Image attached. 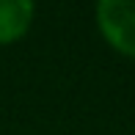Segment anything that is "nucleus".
<instances>
[{
    "mask_svg": "<svg viewBox=\"0 0 135 135\" xmlns=\"http://www.w3.org/2000/svg\"><path fill=\"white\" fill-rule=\"evenodd\" d=\"M36 20V0H0V47L20 44Z\"/></svg>",
    "mask_w": 135,
    "mask_h": 135,
    "instance_id": "2",
    "label": "nucleus"
},
{
    "mask_svg": "<svg viewBox=\"0 0 135 135\" xmlns=\"http://www.w3.org/2000/svg\"><path fill=\"white\" fill-rule=\"evenodd\" d=\"M94 25L113 52L135 61V0H94Z\"/></svg>",
    "mask_w": 135,
    "mask_h": 135,
    "instance_id": "1",
    "label": "nucleus"
}]
</instances>
